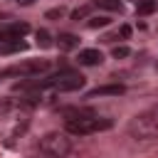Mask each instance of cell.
Here are the masks:
<instances>
[{
    "label": "cell",
    "instance_id": "8fae6325",
    "mask_svg": "<svg viewBox=\"0 0 158 158\" xmlns=\"http://www.w3.org/2000/svg\"><path fill=\"white\" fill-rule=\"evenodd\" d=\"M37 44H40L42 49L52 47V35H49L47 30H37Z\"/></svg>",
    "mask_w": 158,
    "mask_h": 158
},
{
    "label": "cell",
    "instance_id": "6da1fadb",
    "mask_svg": "<svg viewBox=\"0 0 158 158\" xmlns=\"http://www.w3.org/2000/svg\"><path fill=\"white\" fill-rule=\"evenodd\" d=\"M64 128H67V133H72V136H89V133L111 128V121H109V118H96V116H91V114L77 111L74 116L67 118Z\"/></svg>",
    "mask_w": 158,
    "mask_h": 158
},
{
    "label": "cell",
    "instance_id": "52a82bcc",
    "mask_svg": "<svg viewBox=\"0 0 158 158\" xmlns=\"http://www.w3.org/2000/svg\"><path fill=\"white\" fill-rule=\"evenodd\" d=\"M57 47H59L62 52L77 49V47H79V37H77V35H72V32H62V35L57 37Z\"/></svg>",
    "mask_w": 158,
    "mask_h": 158
},
{
    "label": "cell",
    "instance_id": "30bf717a",
    "mask_svg": "<svg viewBox=\"0 0 158 158\" xmlns=\"http://www.w3.org/2000/svg\"><path fill=\"white\" fill-rule=\"evenodd\" d=\"M156 10V0H141L138 5H136V12L138 15H151Z\"/></svg>",
    "mask_w": 158,
    "mask_h": 158
},
{
    "label": "cell",
    "instance_id": "ba28073f",
    "mask_svg": "<svg viewBox=\"0 0 158 158\" xmlns=\"http://www.w3.org/2000/svg\"><path fill=\"white\" fill-rule=\"evenodd\" d=\"M5 32H7L10 37H15V40H22V37L30 32V25H27V22H12Z\"/></svg>",
    "mask_w": 158,
    "mask_h": 158
},
{
    "label": "cell",
    "instance_id": "8992f818",
    "mask_svg": "<svg viewBox=\"0 0 158 158\" xmlns=\"http://www.w3.org/2000/svg\"><path fill=\"white\" fill-rule=\"evenodd\" d=\"M123 84H104V86H96L89 91V99H96V96H118L123 94Z\"/></svg>",
    "mask_w": 158,
    "mask_h": 158
},
{
    "label": "cell",
    "instance_id": "5b68a950",
    "mask_svg": "<svg viewBox=\"0 0 158 158\" xmlns=\"http://www.w3.org/2000/svg\"><path fill=\"white\" fill-rule=\"evenodd\" d=\"M101 62H104V54H101L99 49H94V47L79 52V64H84V67H96V64H101Z\"/></svg>",
    "mask_w": 158,
    "mask_h": 158
},
{
    "label": "cell",
    "instance_id": "9a60e30c",
    "mask_svg": "<svg viewBox=\"0 0 158 158\" xmlns=\"http://www.w3.org/2000/svg\"><path fill=\"white\" fill-rule=\"evenodd\" d=\"M121 37H131V27L128 25H121Z\"/></svg>",
    "mask_w": 158,
    "mask_h": 158
},
{
    "label": "cell",
    "instance_id": "7a4b0ae2",
    "mask_svg": "<svg viewBox=\"0 0 158 158\" xmlns=\"http://www.w3.org/2000/svg\"><path fill=\"white\" fill-rule=\"evenodd\" d=\"M128 133L133 138H153L158 136V104L136 114L131 121H128Z\"/></svg>",
    "mask_w": 158,
    "mask_h": 158
},
{
    "label": "cell",
    "instance_id": "e0dca14e",
    "mask_svg": "<svg viewBox=\"0 0 158 158\" xmlns=\"http://www.w3.org/2000/svg\"><path fill=\"white\" fill-rule=\"evenodd\" d=\"M17 2H22V5H30V2H32V0H17Z\"/></svg>",
    "mask_w": 158,
    "mask_h": 158
},
{
    "label": "cell",
    "instance_id": "2e32d148",
    "mask_svg": "<svg viewBox=\"0 0 158 158\" xmlns=\"http://www.w3.org/2000/svg\"><path fill=\"white\" fill-rule=\"evenodd\" d=\"M47 17H62V7H59V10H49Z\"/></svg>",
    "mask_w": 158,
    "mask_h": 158
},
{
    "label": "cell",
    "instance_id": "9c48e42d",
    "mask_svg": "<svg viewBox=\"0 0 158 158\" xmlns=\"http://www.w3.org/2000/svg\"><path fill=\"white\" fill-rule=\"evenodd\" d=\"M96 7H101V10H111V12H121V2L118 0H96Z\"/></svg>",
    "mask_w": 158,
    "mask_h": 158
},
{
    "label": "cell",
    "instance_id": "4fadbf2b",
    "mask_svg": "<svg viewBox=\"0 0 158 158\" xmlns=\"http://www.w3.org/2000/svg\"><path fill=\"white\" fill-rule=\"evenodd\" d=\"M89 10H91L89 5H84V7H77V10L72 12V20H77V22H79L81 17H86V15H89Z\"/></svg>",
    "mask_w": 158,
    "mask_h": 158
},
{
    "label": "cell",
    "instance_id": "3957f363",
    "mask_svg": "<svg viewBox=\"0 0 158 158\" xmlns=\"http://www.w3.org/2000/svg\"><path fill=\"white\" fill-rule=\"evenodd\" d=\"M40 151L47 158H67L72 153V138L62 131H49L40 138Z\"/></svg>",
    "mask_w": 158,
    "mask_h": 158
},
{
    "label": "cell",
    "instance_id": "5bb4252c",
    "mask_svg": "<svg viewBox=\"0 0 158 158\" xmlns=\"http://www.w3.org/2000/svg\"><path fill=\"white\" fill-rule=\"evenodd\" d=\"M111 54H114L116 59H123V57H128V54H131V49L121 44V47H114V49H111Z\"/></svg>",
    "mask_w": 158,
    "mask_h": 158
},
{
    "label": "cell",
    "instance_id": "277c9868",
    "mask_svg": "<svg viewBox=\"0 0 158 158\" xmlns=\"http://www.w3.org/2000/svg\"><path fill=\"white\" fill-rule=\"evenodd\" d=\"M47 67H49L47 59H30V62H22V64L10 67L7 74H40V72H44Z\"/></svg>",
    "mask_w": 158,
    "mask_h": 158
},
{
    "label": "cell",
    "instance_id": "7c38bea8",
    "mask_svg": "<svg viewBox=\"0 0 158 158\" xmlns=\"http://www.w3.org/2000/svg\"><path fill=\"white\" fill-rule=\"evenodd\" d=\"M86 25H89L91 30H96V27H106V25H109V17H106V15H99V17H91Z\"/></svg>",
    "mask_w": 158,
    "mask_h": 158
}]
</instances>
